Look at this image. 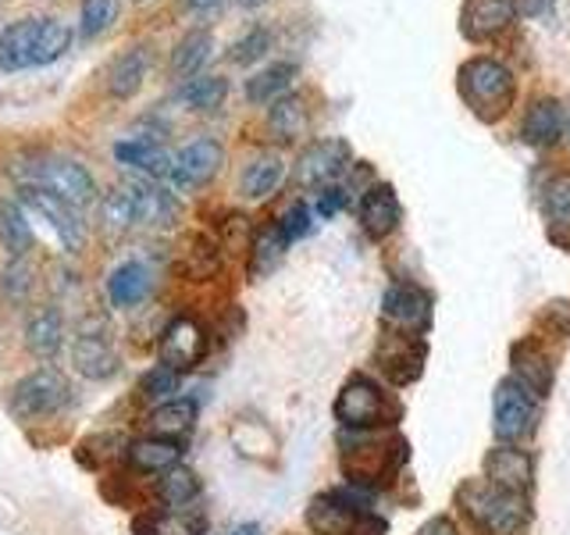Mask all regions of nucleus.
Segmentation results:
<instances>
[{
  "mask_svg": "<svg viewBox=\"0 0 570 535\" xmlns=\"http://www.w3.org/2000/svg\"><path fill=\"white\" fill-rule=\"evenodd\" d=\"M293 79H296V65H289V61L267 65L264 71H257L254 79H246V97L254 100V104L282 100L285 94H289Z\"/></svg>",
  "mask_w": 570,
  "mask_h": 535,
  "instance_id": "c756f323",
  "label": "nucleus"
},
{
  "mask_svg": "<svg viewBox=\"0 0 570 535\" xmlns=\"http://www.w3.org/2000/svg\"><path fill=\"white\" fill-rule=\"evenodd\" d=\"M71 364H76V371L86 374V379L104 382V379H111V374H118V353L111 350V343H107L104 335L82 332L76 343H71Z\"/></svg>",
  "mask_w": 570,
  "mask_h": 535,
  "instance_id": "dca6fc26",
  "label": "nucleus"
},
{
  "mask_svg": "<svg viewBox=\"0 0 570 535\" xmlns=\"http://www.w3.org/2000/svg\"><path fill=\"white\" fill-rule=\"evenodd\" d=\"M382 318L403 335H424L432 325V296L410 282H396L382 300Z\"/></svg>",
  "mask_w": 570,
  "mask_h": 535,
  "instance_id": "6e6552de",
  "label": "nucleus"
},
{
  "mask_svg": "<svg viewBox=\"0 0 570 535\" xmlns=\"http://www.w3.org/2000/svg\"><path fill=\"white\" fill-rule=\"evenodd\" d=\"M243 4H261V0H243Z\"/></svg>",
  "mask_w": 570,
  "mask_h": 535,
  "instance_id": "603ef678",
  "label": "nucleus"
},
{
  "mask_svg": "<svg viewBox=\"0 0 570 535\" xmlns=\"http://www.w3.org/2000/svg\"><path fill=\"white\" fill-rule=\"evenodd\" d=\"M22 201H26L29 211H36L53 232H58V240H61V246L68 250V254L82 250V243H86V225L79 222L76 207L65 204L61 196L40 189V186H22Z\"/></svg>",
  "mask_w": 570,
  "mask_h": 535,
  "instance_id": "1a4fd4ad",
  "label": "nucleus"
},
{
  "mask_svg": "<svg viewBox=\"0 0 570 535\" xmlns=\"http://www.w3.org/2000/svg\"><path fill=\"white\" fill-rule=\"evenodd\" d=\"M307 525L317 535H379L382 525L364 510L353 493H325L307 510Z\"/></svg>",
  "mask_w": 570,
  "mask_h": 535,
  "instance_id": "423d86ee",
  "label": "nucleus"
},
{
  "mask_svg": "<svg viewBox=\"0 0 570 535\" xmlns=\"http://www.w3.org/2000/svg\"><path fill=\"white\" fill-rule=\"evenodd\" d=\"M542 318L549 321V329H557L560 335H570V303H563V300L549 303V308L542 311Z\"/></svg>",
  "mask_w": 570,
  "mask_h": 535,
  "instance_id": "49530a36",
  "label": "nucleus"
},
{
  "mask_svg": "<svg viewBox=\"0 0 570 535\" xmlns=\"http://www.w3.org/2000/svg\"><path fill=\"white\" fill-rule=\"evenodd\" d=\"M207 353V335L200 329V321L193 318H175L171 325L160 335V364H168L175 371H189L204 361Z\"/></svg>",
  "mask_w": 570,
  "mask_h": 535,
  "instance_id": "9b49d317",
  "label": "nucleus"
},
{
  "mask_svg": "<svg viewBox=\"0 0 570 535\" xmlns=\"http://www.w3.org/2000/svg\"><path fill=\"white\" fill-rule=\"evenodd\" d=\"M335 418L343 421L350 432H367V428H379V425H396L400 403L392 400L379 382H371L367 374H353L335 400Z\"/></svg>",
  "mask_w": 570,
  "mask_h": 535,
  "instance_id": "f03ea898",
  "label": "nucleus"
},
{
  "mask_svg": "<svg viewBox=\"0 0 570 535\" xmlns=\"http://www.w3.org/2000/svg\"><path fill=\"white\" fill-rule=\"evenodd\" d=\"M136 204V225H168L175 218V201L150 183H129Z\"/></svg>",
  "mask_w": 570,
  "mask_h": 535,
  "instance_id": "cd10ccee",
  "label": "nucleus"
},
{
  "mask_svg": "<svg viewBox=\"0 0 570 535\" xmlns=\"http://www.w3.org/2000/svg\"><path fill=\"white\" fill-rule=\"evenodd\" d=\"M183 4H186L189 11H214V8H222L225 0H183Z\"/></svg>",
  "mask_w": 570,
  "mask_h": 535,
  "instance_id": "8fccbe9b",
  "label": "nucleus"
},
{
  "mask_svg": "<svg viewBox=\"0 0 570 535\" xmlns=\"http://www.w3.org/2000/svg\"><path fill=\"white\" fill-rule=\"evenodd\" d=\"M26 186H40L53 196H61L65 204L71 207H86L97 201V183L79 160L71 157H58V154H43V157H32L29 165L22 168Z\"/></svg>",
  "mask_w": 570,
  "mask_h": 535,
  "instance_id": "7ed1b4c3",
  "label": "nucleus"
},
{
  "mask_svg": "<svg viewBox=\"0 0 570 535\" xmlns=\"http://www.w3.org/2000/svg\"><path fill=\"white\" fill-rule=\"evenodd\" d=\"M534 421H539V397L517 379L499 382V389H495V436L503 442H517V439L534 432Z\"/></svg>",
  "mask_w": 570,
  "mask_h": 535,
  "instance_id": "0eeeda50",
  "label": "nucleus"
},
{
  "mask_svg": "<svg viewBox=\"0 0 570 535\" xmlns=\"http://www.w3.org/2000/svg\"><path fill=\"white\" fill-rule=\"evenodd\" d=\"M61 343H65V321L53 308H40L32 311L29 321H26V347L43 357V361H53V357L61 353Z\"/></svg>",
  "mask_w": 570,
  "mask_h": 535,
  "instance_id": "412c9836",
  "label": "nucleus"
},
{
  "mask_svg": "<svg viewBox=\"0 0 570 535\" xmlns=\"http://www.w3.org/2000/svg\"><path fill=\"white\" fill-rule=\"evenodd\" d=\"M115 157L121 160V165H129L142 175H150V178H168L171 175V157L157 147L154 139H121L118 147H115Z\"/></svg>",
  "mask_w": 570,
  "mask_h": 535,
  "instance_id": "393cba45",
  "label": "nucleus"
},
{
  "mask_svg": "<svg viewBox=\"0 0 570 535\" xmlns=\"http://www.w3.org/2000/svg\"><path fill=\"white\" fill-rule=\"evenodd\" d=\"M513 379L528 386L534 397H546L552 389V364L539 339H524V343L513 347Z\"/></svg>",
  "mask_w": 570,
  "mask_h": 535,
  "instance_id": "6ab92c4d",
  "label": "nucleus"
},
{
  "mask_svg": "<svg viewBox=\"0 0 570 535\" xmlns=\"http://www.w3.org/2000/svg\"><path fill=\"white\" fill-rule=\"evenodd\" d=\"M150 285H154V275H150L147 264L125 261L115 268L111 279H107V296H111L115 308H136L139 300H147Z\"/></svg>",
  "mask_w": 570,
  "mask_h": 535,
  "instance_id": "aec40b11",
  "label": "nucleus"
},
{
  "mask_svg": "<svg viewBox=\"0 0 570 535\" xmlns=\"http://www.w3.org/2000/svg\"><path fill=\"white\" fill-rule=\"evenodd\" d=\"M118 18V0H82L79 8V32L82 40H97L100 32H107Z\"/></svg>",
  "mask_w": 570,
  "mask_h": 535,
  "instance_id": "e433bc0d",
  "label": "nucleus"
},
{
  "mask_svg": "<svg viewBox=\"0 0 570 535\" xmlns=\"http://www.w3.org/2000/svg\"><path fill=\"white\" fill-rule=\"evenodd\" d=\"M267 47H272V36H267V29H249L243 40L232 47V61H236V65H254L257 58H264Z\"/></svg>",
  "mask_w": 570,
  "mask_h": 535,
  "instance_id": "37998d69",
  "label": "nucleus"
},
{
  "mask_svg": "<svg viewBox=\"0 0 570 535\" xmlns=\"http://www.w3.org/2000/svg\"><path fill=\"white\" fill-rule=\"evenodd\" d=\"M546 218L552 228H570V175H557L546 186Z\"/></svg>",
  "mask_w": 570,
  "mask_h": 535,
  "instance_id": "58836bf2",
  "label": "nucleus"
},
{
  "mask_svg": "<svg viewBox=\"0 0 570 535\" xmlns=\"http://www.w3.org/2000/svg\"><path fill=\"white\" fill-rule=\"evenodd\" d=\"M517 18V0H463L460 8V32L471 43L492 40V36L507 32Z\"/></svg>",
  "mask_w": 570,
  "mask_h": 535,
  "instance_id": "f8f14e48",
  "label": "nucleus"
},
{
  "mask_svg": "<svg viewBox=\"0 0 570 535\" xmlns=\"http://www.w3.org/2000/svg\"><path fill=\"white\" fill-rule=\"evenodd\" d=\"M139 389H142V397H150V400H165V397H171V392L178 389V371H175V368H168V364H160V368H154V371L142 374Z\"/></svg>",
  "mask_w": 570,
  "mask_h": 535,
  "instance_id": "79ce46f5",
  "label": "nucleus"
},
{
  "mask_svg": "<svg viewBox=\"0 0 570 535\" xmlns=\"http://www.w3.org/2000/svg\"><path fill=\"white\" fill-rule=\"evenodd\" d=\"M183 104H189L193 111H218L228 97V82L222 76H193L183 86Z\"/></svg>",
  "mask_w": 570,
  "mask_h": 535,
  "instance_id": "72a5a7b5",
  "label": "nucleus"
},
{
  "mask_svg": "<svg viewBox=\"0 0 570 535\" xmlns=\"http://www.w3.org/2000/svg\"><path fill=\"white\" fill-rule=\"evenodd\" d=\"M285 175V165L278 154H261L246 165L243 172V196H249V201H261V196H272L282 183Z\"/></svg>",
  "mask_w": 570,
  "mask_h": 535,
  "instance_id": "c85d7f7f",
  "label": "nucleus"
},
{
  "mask_svg": "<svg viewBox=\"0 0 570 535\" xmlns=\"http://www.w3.org/2000/svg\"><path fill=\"white\" fill-rule=\"evenodd\" d=\"M267 125H272L275 139L293 143L296 136L307 133V107H303L299 97H289V94H285L282 100H275L272 111H267Z\"/></svg>",
  "mask_w": 570,
  "mask_h": 535,
  "instance_id": "7c9ffc66",
  "label": "nucleus"
},
{
  "mask_svg": "<svg viewBox=\"0 0 570 535\" xmlns=\"http://www.w3.org/2000/svg\"><path fill=\"white\" fill-rule=\"evenodd\" d=\"M125 454H129V464L136 471L165 475L168 468H175V464L183 460V446L165 436H150V439H136Z\"/></svg>",
  "mask_w": 570,
  "mask_h": 535,
  "instance_id": "5701e85b",
  "label": "nucleus"
},
{
  "mask_svg": "<svg viewBox=\"0 0 570 535\" xmlns=\"http://www.w3.org/2000/svg\"><path fill=\"white\" fill-rule=\"evenodd\" d=\"M210 50H214V36L207 29H193L189 36H183L171 54V71L178 79H193V76H200V68L207 65L210 58Z\"/></svg>",
  "mask_w": 570,
  "mask_h": 535,
  "instance_id": "bb28decb",
  "label": "nucleus"
},
{
  "mask_svg": "<svg viewBox=\"0 0 570 535\" xmlns=\"http://www.w3.org/2000/svg\"><path fill=\"white\" fill-rule=\"evenodd\" d=\"M150 65H154V54L150 47H132L125 50L121 58L111 65V76H107V89H111L115 97H132L136 89L142 86V79L150 76Z\"/></svg>",
  "mask_w": 570,
  "mask_h": 535,
  "instance_id": "b1692460",
  "label": "nucleus"
},
{
  "mask_svg": "<svg viewBox=\"0 0 570 535\" xmlns=\"http://www.w3.org/2000/svg\"><path fill=\"white\" fill-rule=\"evenodd\" d=\"M196 517L186 514H150L136 525L139 535H196Z\"/></svg>",
  "mask_w": 570,
  "mask_h": 535,
  "instance_id": "ea45409f",
  "label": "nucleus"
},
{
  "mask_svg": "<svg viewBox=\"0 0 570 535\" xmlns=\"http://www.w3.org/2000/svg\"><path fill=\"white\" fill-rule=\"evenodd\" d=\"M531 471L534 464L524 450H510V446H499L485 457V475L492 486L507 489V493H528L531 486Z\"/></svg>",
  "mask_w": 570,
  "mask_h": 535,
  "instance_id": "f3484780",
  "label": "nucleus"
},
{
  "mask_svg": "<svg viewBox=\"0 0 570 535\" xmlns=\"http://www.w3.org/2000/svg\"><path fill=\"white\" fill-rule=\"evenodd\" d=\"M311 211H307V204H293L289 211H285V218H282V232H285V240L289 243H296V240H303L311 232Z\"/></svg>",
  "mask_w": 570,
  "mask_h": 535,
  "instance_id": "a18cd8bd",
  "label": "nucleus"
},
{
  "mask_svg": "<svg viewBox=\"0 0 570 535\" xmlns=\"http://www.w3.org/2000/svg\"><path fill=\"white\" fill-rule=\"evenodd\" d=\"M104 222H107V228H115V232H121V228H132L136 225V204H132V189H129V183L125 186H118V189H111L104 196Z\"/></svg>",
  "mask_w": 570,
  "mask_h": 535,
  "instance_id": "4c0bfd02",
  "label": "nucleus"
},
{
  "mask_svg": "<svg viewBox=\"0 0 570 535\" xmlns=\"http://www.w3.org/2000/svg\"><path fill=\"white\" fill-rule=\"evenodd\" d=\"M193 421H196V403L193 400H168L150 415V428L157 436H165V439L186 436L193 428Z\"/></svg>",
  "mask_w": 570,
  "mask_h": 535,
  "instance_id": "f704fd0d",
  "label": "nucleus"
},
{
  "mask_svg": "<svg viewBox=\"0 0 570 535\" xmlns=\"http://www.w3.org/2000/svg\"><path fill=\"white\" fill-rule=\"evenodd\" d=\"M68 403H71V382L53 368L32 371L11 389V415L22 421L58 415V410H65Z\"/></svg>",
  "mask_w": 570,
  "mask_h": 535,
  "instance_id": "39448f33",
  "label": "nucleus"
},
{
  "mask_svg": "<svg viewBox=\"0 0 570 535\" xmlns=\"http://www.w3.org/2000/svg\"><path fill=\"white\" fill-rule=\"evenodd\" d=\"M36 32H40V18H18L4 32H0V68L18 71L32 65Z\"/></svg>",
  "mask_w": 570,
  "mask_h": 535,
  "instance_id": "4be33fe9",
  "label": "nucleus"
},
{
  "mask_svg": "<svg viewBox=\"0 0 570 535\" xmlns=\"http://www.w3.org/2000/svg\"><path fill=\"white\" fill-rule=\"evenodd\" d=\"M222 160H225L222 143L200 136V139L186 143V147L171 157V175H168V178H171V183H175L178 189L204 186V183H210L214 175H218Z\"/></svg>",
  "mask_w": 570,
  "mask_h": 535,
  "instance_id": "9d476101",
  "label": "nucleus"
},
{
  "mask_svg": "<svg viewBox=\"0 0 570 535\" xmlns=\"http://www.w3.org/2000/svg\"><path fill=\"white\" fill-rule=\"evenodd\" d=\"M157 496L165 499L168 507H186L200 496V478H196L189 468H183V464H175V468H168L157 478Z\"/></svg>",
  "mask_w": 570,
  "mask_h": 535,
  "instance_id": "c9c22d12",
  "label": "nucleus"
},
{
  "mask_svg": "<svg viewBox=\"0 0 570 535\" xmlns=\"http://www.w3.org/2000/svg\"><path fill=\"white\" fill-rule=\"evenodd\" d=\"M350 143L346 139H317L311 143L307 150L299 154V165H296V178L303 186H321V183H332V178L350 165Z\"/></svg>",
  "mask_w": 570,
  "mask_h": 535,
  "instance_id": "ddd939ff",
  "label": "nucleus"
},
{
  "mask_svg": "<svg viewBox=\"0 0 570 535\" xmlns=\"http://www.w3.org/2000/svg\"><path fill=\"white\" fill-rule=\"evenodd\" d=\"M121 446V436H111V432H100V436H89L79 442V460L86 464V468H100V464H107Z\"/></svg>",
  "mask_w": 570,
  "mask_h": 535,
  "instance_id": "a19ab883",
  "label": "nucleus"
},
{
  "mask_svg": "<svg viewBox=\"0 0 570 535\" xmlns=\"http://www.w3.org/2000/svg\"><path fill=\"white\" fill-rule=\"evenodd\" d=\"M456 86H460L463 104H468L471 115L481 121H503L517 97L513 71L495 58H471L468 65H460Z\"/></svg>",
  "mask_w": 570,
  "mask_h": 535,
  "instance_id": "f257e3e1",
  "label": "nucleus"
},
{
  "mask_svg": "<svg viewBox=\"0 0 570 535\" xmlns=\"http://www.w3.org/2000/svg\"><path fill=\"white\" fill-rule=\"evenodd\" d=\"M417 535H460V528L450 522V517H432L417 528Z\"/></svg>",
  "mask_w": 570,
  "mask_h": 535,
  "instance_id": "09e8293b",
  "label": "nucleus"
},
{
  "mask_svg": "<svg viewBox=\"0 0 570 535\" xmlns=\"http://www.w3.org/2000/svg\"><path fill=\"white\" fill-rule=\"evenodd\" d=\"M4 290L11 300H26L29 290H32V272H29V264H22V257H14L8 264V272H4Z\"/></svg>",
  "mask_w": 570,
  "mask_h": 535,
  "instance_id": "c03bdc74",
  "label": "nucleus"
},
{
  "mask_svg": "<svg viewBox=\"0 0 570 535\" xmlns=\"http://www.w3.org/2000/svg\"><path fill=\"white\" fill-rule=\"evenodd\" d=\"M0 243L8 246L11 257H26L32 246V225L29 214L18 204H0Z\"/></svg>",
  "mask_w": 570,
  "mask_h": 535,
  "instance_id": "473e14b6",
  "label": "nucleus"
},
{
  "mask_svg": "<svg viewBox=\"0 0 570 535\" xmlns=\"http://www.w3.org/2000/svg\"><path fill=\"white\" fill-rule=\"evenodd\" d=\"M71 47V26L65 18H40V32H36L32 65H50Z\"/></svg>",
  "mask_w": 570,
  "mask_h": 535,
  "instance_id": "2f4dec72",
  "label": "nucleus"
},
{
  "mask_svg": "<svg viewBox=\"0 0 570 535\" xmlns=\"http://www.w3.org/2000/svg\"><path fill=\"white\" fill-rule=\"evenodd\" d=\"M460 499L468 507L471 522L489 535H513L528 522L524 493H507L492 486V481H474V486L460 493Z\"/></svg>",
  "mask_w": 570,
  "mask_h": 535,
  "instance_id": "20e7f679",
  "label": "nucleus"
},
{
  "mask_svg": "<svg viewBox=\"0 0 570 535\" xmlns=\"http://www.w3.org/2000/svg\"><path fill=\"white\" fill-rule=\"evenodd\" d=\"M285 250H289V240H285L282 225H264L254 236V243H249V275L254 279L272 275L285 261Z\"/></svg>",
  "mask_w": 570,
  "mask_h": 535,
  "instance_id": "a878e982",
  "label": "nucleus"
},
{
  "mask_svg": "<svg viewBox=\"0 0 570 535\" xmlns=\"http://www.w3.org/2000/svg\"><path fill=\"white\" fill-rule=\"evenodd\" d=\"M379 364L385 371L389 382L406 386L414 382L421 368H424V343L417 335H403V332H389L379 347Z\"/></svg>",
  "mask_w": 570,
  "mask_h": 535,
  "instance_id": "4468645a",
  "label": "nucleus"
},
{
  "mask_svg": "<svg viewBox=\"0 0 570 535\" xmlns=\"http://www.w3.org/2000/svg\"><path fill=\"white\" fill-rule=\"evenodd\" d=\"M563 107L552 100V97H539L531 100V107L524 111V121H521V136L531 147H552L560 136H563Z\"/></svg>",
  "mask_w": 570,
  "mask_h": 535,
  "instance_id": "a211bd4d",
  "label": "nucleus"
},
{
  "mask_svg": "<svg viewBox=\"0 0 570 535\" xmlns=\"http://www.w3.org/2000/svg\"><path fill=\"white\" fill-rule=\"evenodd\" d=\"M232 535H264V532H261V525L246 522V525H239V528H232Z\"/></svg>",
  "mask_w": 570,
  "mask_h": 535,
  "instance_id": "3c124183",
  "label": "nucleus"
},
{
  "mask_svg": "<svg viewBox=\"0 0 570 535\" xmlns=\"http://www.w3.org/2000/svg\"><path fill=\"white\" fill-rule=\"evenodd\" d=\"M346 204V189H321V196H317V214L321 218H332V214Z\"/></svg>",
  "mask_w": 570,
  "mask_h": 535,
  "instance_id": "de8ad7c7",
  "label": "nucleus"
},
{
  "mask_svg": "<svg viewBox=\"0 0 570 535\" xmlns=\"http://www.w3.org/2000/svg\"><path fill=\"white\" fill-rule=\"evenodd\" d=\"M403 218V207H400V196L392 186H371L367 196L361 201V222H364V232L371 240H385L389 232H396Z\"/></svg>",
  "mask_w": 570,
  "mask_h": 535,
  "instance_id": "2eb2a0df",
  "label": "nucleus"
}]
</instances>
